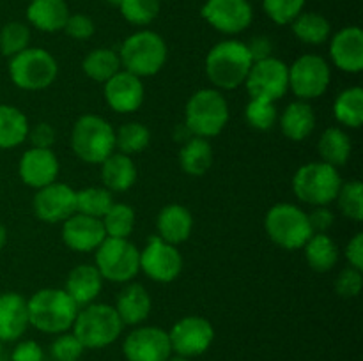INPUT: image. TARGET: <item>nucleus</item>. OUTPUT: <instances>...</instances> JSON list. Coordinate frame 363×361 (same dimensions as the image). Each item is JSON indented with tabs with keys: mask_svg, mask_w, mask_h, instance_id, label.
Masks as SVG:
<instances>
[{
	"mask_svg": "<svg viewBox=\"0 0 363 361\" xmlns=\"http://www.w3.org/2000/svg\"><path fill=\"white\" fill-rule=\"evenodd\" d=\"M363 285V276L360 269L354 268H346L339 273L335 280V290L339 292L340 297H357L360 294Z\"/></svg>",
	"mask_w": 363,
	"mask_h": 361,
	"instance_id": "nucleus-45",
	"label": "nucleus"
},
{
	"mask_svg": "<svg viewBox=\"0 0 363 361\" xmlns=\"http://www.w3.org/2000/svg\"><path fill=\"white\" fill-rule=\"evenodd\" d=\"M247 50L254 62L273 57V42L272 39L266 38V35H255V38H252L250 42L247 45Z\"/></svg>",
	"mask_w": 363,
	"mask_h": 361,
	"instance_id": "nucleus-50",
	"label": "nucleus"
},
{
	"mask_svg": "<svg viewBox=\"0 0 363 361\" xmlns=\"http://www.w3.org/2000/svg\"><path fill=\"white\" fill-rule=\"evenodd\" d=\"M59 159L52 149L30 147L21 156L18 172L27 186L39 190V188L55 183L59 176Z\"/></svg>",
	"mask_w": 363,
	"mask_h": 361,
	"instance_id": "nucleus-19",
	"label": "nucleus"
},
{
	"mask_svg": "<svg viewBox=\"0 0 363 361\" xmlns=\"http://www.w3.org/2000/svg\"><path fill=\"white\" fill-rule=\"evenodd\" d=\"M116 311L124 326H140L151 315L152 301L140 283H128L117 296Z\"/></svg>",
	"mask_w": 363,
	"mask_h": 361,
	"instance_id": "nucleus-24",
	"label": "nucleus"
},
{
	"mask_svg": "<svg viewBox=\"0 0 363 361\" xmlns=\"http://www.w3.org/2000/svg\"><path fill=\"white\" fill-rule=\"evenodd\" d=\"M346 258L350 262L351 268L363 269V234H354L353 239L347 243L346 246Z\"/></svg>",
	"mask_w": 363,
	"mask_h": 361,
	"instance_id": "nucleus-51",
	"label": "nucleus"
},
{
	"mask_svg": "<svg viewBox=\"0 0 363 361\" xmlns=\"http://www.w3.org/2000/svg\"><path fill=\"white\" fill-rule=\"evenodd\" d=\"M308 222H311L312 232L326 234V230L333 225V212L326 205L315 207L314 211L308 212Z\"/></svg>",
	"mask_w": 363,
	"mask_h": 361,
	"instance_id": "nucleus-49",
	"label": "nucleus"
},
{
	"mask_svg": "<svg viewBox=\"0 0 363 361\" xmlns=\"http://www.w3.org/2000/svg\"><path fill=\"white\" fill-rule=\"evenodd\" d=\"M78 361H80V360H78Z\"/></svg>",
	"mask_w": 363,
	"mask_h": 361,
	"instance_id": "nucleus-56",
	"label": "nucleus"
},
{
	"mask_svg": "<svg viewBox=\"0 0 363 361\" xmlns=\"http://www.w3.org/2000/svg\"><path fill=\"white\" fill-rule=\"evenodd\" d=\"M121 14L133 25H149L160 13V0H123Z\"/></svg>",
	"mask_w": 363,
	"mask_h": 361,
	"instance_id": "nucleus-42",
	"label": "nucleus"
},
{
	"mask_svg": "<svg viewBox=\"0 0 363 361\" xmlns=\"http://www.w3.org/2000/svg\"><path fill=\"white\" fill-rule=\"evenodd\" d=\"M105 101L113 112L133 113L144 103L145 88L137 74L126 69H121L105 81Z\"/></svg>",
	"mask_w": 363,
	"mask_h": 361,
	"instance_id": "nucleus-18",
	"label": "nucleus"
},
{
	"mask_svg": "<svg viewBox=\"0 0 363 361\" xmlns=\"http://www.w3.org/2000/svg\"><path fill=\"white\" fill-rule=\"evenodd\" d=\"M303 248L308 265L318 273L330 271L339 260V246L328 234H312Z\"/></svg>",
	"mask_w": 363,
	"mask_h": 361,
	"instance_id": "nucleus-32",
	"label": "nucleus"
},
{
	"mask_svg": "<svg viewBox=\"0 0 363 361\" xmlns=\"http://www.w3.org/2000/svg\"><path fill=\"white\" fill-rule=\"evenodd\" d=\"M28 326L27 299L18 292L0 294V340L14 342Z\"/></svg>",
	"mask_w": 363,
	"mask_h": 361,
	"instance_id": "nucleus-22",
	"label": "nucleus"
},
{
	"mask_svg": "<svg viewBox=\"0 0 363 361\" xmlns=\"http://www.w3.org/2000/svg\"><path fill=\"white\" fill-rule=\"evenodd\" d=\"M27 18L43 32L64 30L69 18V7L66 0H32L27 7Z\"/></svg>",
	"mask_w": 363,
	"mask_h": 361,
	"instance_id": "nucleus-27",
	"label": "nucleus"
},
{
	"mask_svg": "<svg viewBox=\"0 0 363 361\" xmlns=\"http://www.w3.org/2000/svg\"><path fill=\"white\" fill-rule=\"evenodd\" d=\"M351 149H353V145H351L350 137L340 127H328V130H325L318 144L321 161L328 163V165L335 166V168L344 166L350 161Z\"/></svg>",
	"mask_w": 363,
	"mask_h": 361,
	"instance_id": "nucleus-30",
	"label": "nucleus"
},
{
	"mask_svg": "<svg viewBox=\"0 0 363 361\" xmlns=\"http://www.w3.org/2000/svg\"><path fill=\"white\" fill-rule=\"evenodd\" d=\"M245 119L248 126L259 131H269L277 124L279 112L273 101L261 98H252L245 108Z\"/></svg>",
	"mask_w": 363,
	"mask_h": 361,
	"instance_id": "nucleus-39",
	"label": "nucleus"
},
{
	"mask_svg": "<svg viewBox=\"0 0 363 361\" xmlns=\"http://www.w3.org/2000/svg\"><path fill=\"white\" fill-rule=\"evenodd\" d=\"M105 237V229L99 218L74 212L66 222H62V241L74 251H96Z\"/></svg>",
	"mask_w": 363,
	"mask_h": 361,
	"instance_id": "nucleus-20",
	"label": "nucleus"
},
{
	"mask_svg": "<svg viewBox=\"0 0 363 361\" xmlns=\"http://www.w3.org/2000/svg\"><path fill=\"white\" fill-rule=\"evenodd\" d=\"M315 127V113L308 101L289 103L280 115V130L284 137L293 142H301L311 137Z\"/></svg>",
	"mask_w": 363,
	"mask_h": 361,
	"instance_id": "nucleus-26",
	"label": "nucleus"
},
{
	"mask_svg": "<svg viewBox=\"0 0 363 361\" xmlns=\"http://www.w3.org/2000/svg\"><path fill=\"white\" fill-rule=\"evenodd\" d=\"M172 354L183 357H197L211 347L215 328L201 315H188L179 319L169 331Z\"/></svg>",
	"mask_w": 363,
	"mask_h": 361,
	"instance_id": "nucleus-13",
	"label": "nucleus"
},
{
	"mask_svg": "<svg viewBox=\"0 0 363 361\" xmlns=\"http://www.w3.org/2000/svg\"><path fill=\"white\" fill-rule=\"evenodd\" d=\"M34 212L41 222L60 223L77 212V191L64 183H52L35 193Z\"/></svg>",
	"mask_w": 363,
	"mask_h": 361,
	"instance_id": "nucleus-16",
	"label": "nucleus"
},
{
	"mask_svg": "<svg viewBox=\"0 0 363 361\" xmlns=\"http://www.w3.org/2000/svg\"><path fill=\"white\" fill-rule=\"evenodd\" d=\"M28 324L48 335H60L73 328L78 306L64 289H41L27 299Z\"/></svg>",
	"mask_w": 363,
	"mask_h": 361,
	"instance_id": "nucleus-1",
	"label": "nucleus"
},
{
	"mask_svg": "<svg viewBox=\"0 0 363 361\" xmlns=\"http://www.w3.org/2000/svg\"><path fill=\"white\" fill-rule=\"evenodd\" d=\"M106 2L112 4V6H117V7H119V6H121V2H123V0H106Z\"/></svg>",
	"mask_w": 363,
	"mask_h": 361,
	"instance_id": "nucleus-54",
	"label": "nucleus"
},
{
	"mask_svg": "<svg viewBox=\"0 0 363 361\" xmlns=\"http://www.w3.org/2000/svg\"><path fill=\"white\" fill-rule=\"evenodd\" d=\"M112 191L106 190L105 186H91L77 191V212H80V214L101 219L106 214V211L112 207Z\"/></svg>",
	"mask_w": 363,
	"mask_h": 361,
	"instance_id": "nucleus-38",
	"label": "nucleus"
},
{
	"mask_svg": "<svg viewBox=\"0 0 363 361\" xmlns=\"http://www.w3.org/2000/svg\"><path fill=\"white\" fill-rule=\"evenodd\" d=\"M13 361H43L45 360V353H43L41 345L34 340H23L18 343L13 350Z\"/></svg>",
	"mask_w": 363,
	"mask_h": 361,
	"instance_id": "nucleus-48",
	"label": "nucleus"
},
{
	"mask_svg": "<svg viewBox=\"0 0 363 361\" xmlns=\"http://www.w3.org/2000/svg\"><path fill=\"white\" fill-rule=\"evenodd\" d=\"M84 345L73 333H60L50 345V354L55 361H78L84 354Z\"/></svg>",
	"mask_w": 363,
	"mask_h": 361,
	"instance_id": "nucleus-44",
	"label": "nucleus"
},
{
	"mask_svg": "<svg viewBox=\"0 0 363 361\" xmlns=\"http://www.w3.org/2000/svg\"><path fill=\"white\" fill-rule=\"evenodd\" d=\"M291 23L294 35L305 45H323L332 34L330 21L318 13H300Z\"/></svg>",
	"mask_w": 363,
	"mask_h": 361,
	"instance_id": "nucleus-35",
	"label": "nucleus"
},
{
	"mask_svg": "<svg viewBox=\"0 0 363 361\" xmlns=\"http://www.w3.org/2000/svg\"><path fill=\"white\" fill-rule=\"evenodd\" d=\"M245 85L252 98L279 101L289 91V66L275 57L257 60L252 64Z\"/></svg>",
	"mask_w": 363,
	"mask_h": 361,
	"instance_id": "nucleus-12",
	"label": "nucleus"
},
{
	"mask_svg": "<svg viewBox=\"0 0 363 361\" xmlns=\"http://www.w3.org/2000/svg\"><path fill=\"white\" fill-rule=\"evenodd\" d=\"M340 186H342V177L339 170L325 161L307 163L300 166L293 177L294 195L312 207L332 204Z\"/></svg>",
	"mask_w": 363,
	"mask_h": 361,
	"instance_id": "nucleus-7",
	"label": "nucleus"
},
{
	"mask_svg": "<svg viewBox=\"0 0 363 361\" xmlns=\"http://www.w3.org/2000/svg\"><path fill=\"white\" fill-rule=\"evenodd\" d=\"M332 71L323 57L301 55L289 66V91L301 101L315 99L328 91Z\"/></svg>",
	"mask_w": 363,
	"mask_h": 361,
	"instance_id": "nucleus-11",
	"label": "nucleus"
},
{
	"mask_svg": "<svg viewBox=\"0 0 363 361\" xmlns=\"http://www.w3.org/2000/svg\"><path fill=\"white\" fill-rule=\"evenodd\" d=\"M165 39L152 30H140L131 34L119 50L121 66L130 73L142 76H152L160 73L167 62Z\"/></svg>",
	"mask_w": 363,
	"mask_h": 361,
	"instance_id": "nucleus-6",
	"label": "nucleus"
},
{
	"mask_svg": "<svg viewBox=\"0 0 363 361\" xmlns=\"http://www.w3.org/2000/svg\"><path fill=\"white\" fill-rule=\"evenodd\" d=\"M123 328L116 308L105 303H91L78 310L71 329L84 349H105L119 340Z\"/></svg>",
	"mask_w": 363,
	"mask_h": 361,
	"instance_id": "nucleus-3",
	"label": "nucleus"
},
{
	"mask_svg": "<svg viewBox=\"0 0 363 361\" xmlns=\"http://www.w3.org/2000/svg\"><path fill=\"white\" fill-rule=\"evenodd\" d=\"M123 353L128 361H167L172 356L169 331L158 326H137L124 338Z\"/></svg>",
	"mask_w": 363,
	"mask_h": 361,
	"instance_id": "nucleus-15",
	"label": "nucleus"
},
{
	"mask_svg": "<svg viewBox=\"0 0 363 361\" xmlns=\"http://www.w3.org/2000/svg\"><path fill=\"white\" fill-rule=\"evenodd\" d=\"M229 122V105L216 88H201L184 106V126L194 137L211 138L222 133Z\"/></svg>",
	"mask_w": 363,
	"mask_h": 361,
	"instance_id": "nucleus-4",
	"label": "nucleus"
},
{
	"mask_svg": "<svg viewBox=\"0 0 363 361\" xmlns=\"http://www.w3.org/2000/svg\"><path fill=\"white\" fill-rule=\"evenodd\" d=\"M135 219H137V216H135V211L131 205L113 202L112 207L101 218V223L106 237L128 239L135 229Z\"/></svg>",
	"mask_w": 363,
	"mask_h": 361,
	"instance_id": "nucleus-36",
	"label": "nucleus"
},
{
	"mask_svg": "<svg viewBox=\"0 0 363 361\" xmlns=\"http://www.w3.org/2000/svg\"><path fill=\"white\" fill-rule=\"evenodd\" d=\"M30 42V30L27 25L20 23V21H11V23L4 25L0 30V52L6 57H14L20 52L28 48Z\"/></svg>",
	"mask_w": 363,
	"mask_h": 361,
	"instance_id": "nucleus-41",
	"label": "nucleus"
},
{
	"mask_svg": "<svg viewBox=\"0 0 363 361\" xmlns=\"http://www.w3.org/2000/svg\"><path fill=\"white\" fill-rule=\"evenodd\" d=\"M59 64L43 48H27L11 57L9 76L23 91H43L55 81Z\"/></svg>",
	"mask_w": 363,
	"mask_h": 361,
	"instance_id": "nucleus-9",
	"label": "nucleus"
},
{
	"mask_svg": "<svg viewBox=\"0 0 363 361\" xmlns=\"http://www.w3.org/2000/svg\"><path fill=\"white\" fill-rule=\"evenodd\" d=\"M140 269L158 283H170L181 275L183 257L174 244L152 236L140 251Z\"/></svg>",
	"mask_w": 363,
	"mask_h": 361,
	"instance_id": "nucleus-14",
	"label": "nucleus"
},
{
	"mask_svg": "<svg viewBox=\"0 0 363 361\" xmlns=\"http://www.w3.org/2000/svg\"><path fill=\"white\" fill-rule=\"evenodd\" d=\"M103 186L108 191H128L137 180V166L131 156L113 152L101 163Z\"/></svg>",
	"mask_w": 363,
	"mask_h": 361,
	"instance_id": "nucleus-28",
	"label": "nucleus"
},
{
	"mask_svg": "<svg viewBox=\"0 0 363 361\" xmlns=\"http://www.w3.org/2000/svg\"><path fill=\"white\" fill-rule=\"evenodd\" d=\"M64 30L69 38L78 39V41H87L89 38H92L96 27L94 21L87 14H69L66 25H64Z\"/></svg>",
	"mask_w": 363,
	"mask_h": 361,
	"instance_id": "nucleus-46",
	"label": "nucleus"
},
{
	"mask_svg": "<svg viewBox=\"0 0 363 361\" xmlns=\"http://www.w3.org/2000/svg\"><path fill=\"white\" fill-rule=\"evenodd\" d=\"M28 120L23 112L11 105H0V149H13L28 137Z\"/></svg>",
	"mask_w": 363,
	"mask_h": 361,
	"instance_id": "nucleus-31",
	"label": "nucleus"
},
{
	"mask_svg": "<svg viewBox=\"0 0 363 361\" xmlns=\"http://www.w3.org/2000/svg\"><path fill=\"white\" fill-rule=\"evenodd\" d=\"M167 361H191L190 357H183V356H177V354H174V356H170Z\"/></svg>",
	"mask_w": 363,
	"mask_h": 361,
	"instance_id": "nucleus-53",
	"label": "nucleus"
},
{
	"mask_svg": "<svg viewBox=\"0 0 363 361\" xmlns=\"http://www.w3.org/2000/svg\"><path fill=\"white\" fill-rule=\"evenodd\" d=\"M96 268L103 280L128 283L140 271V250L130 239L105 237L96 248Z\"/></svg>",
	"mask_w": 363,
	"mask_h": 361,
	"instance_id": "nucleus-10",
	"label": "nucleus"
},
{
	"mask_svg": "<svg viewBox=\"0 0 363 361\" xmlns=\"http://www.w3.org/2000/svg\"><path fill=\"white\" fill-rule=\"evenodd\" d=\"M333 115L351 130H358L363 124V88L350 87L337 96L333 103Z\"/></svg>",
	"mask_w": 363,
	"mask_h": 361,
	"instance_id": "nucleus-33",
	"label": "nucleus"
},
{
	"mask_svg": "<svg viewBox=\"0 0 363 361\" xmlns=\"http://www.w3.org/2000/svg\"><path fill=\"white\" fill-rule=\"evenodd\" d=\"M71 147L82 161L101 165L116 152V130L103 117L82 115L71 131Z\"/></svg>",
	"mask_w": 363,
	"mask_h": 361,
	"instance_id": "nucleus-5",
	"label": "nucleus"
},
{
	"mask_svg": "<svg viewBox=\"0 0 363 361\" xmlns=\"http://www.w3.org/2000/svg\"><path fill=\"white\" fill-rule=\"evenodd\" d=\"M254 64L247 45L241 41H222L206 57V74L215 87L233 91L245 84Z\"/></svg>",
	"mask_w": 363,
	"mask_h": 361,
	"instance_id": "nucleus-2",
	"label": "nucleus"
},
{
	"mask_svg": "<svg viewBox=\"0 0 363 361\" xmlns=\"http://www.w3.org/2000/svg\"><path fill=\"white\" fill-rule=\"evenodd\" d=\"M0 356H2V340H0Z\"/></svg>",
	"mask_w": 363,
	"mask_h": 361,
	"instance_id": "nucleus-55",
	"label": "nucleus"
},
{
	"mask_svg": "<svg viewBox=\"0 0 363 361\" xmlns=\"http://www.w3.org/2000/svg\"><path fill=\"white\" fill-rule=\"evenodd\" d=\"M330 57L335 67L344 73L363 69V32L358 27H346L337 32L330 42Z\"/></svg>",
	"mask_w": 363,
	"mask_h": 361,
	"instance_id": "nucleus-21",
	"label": "nucleus"
},
{
	"mask_svg": "<svg viewBox=\"0 0 363 361\" xmlns=\"http://www.w3.org/2000/svg\"><path fill=\"white\" fill-rule=\"evenodd\" d=\"M264 229L269 239L284 250L303 248L314 234L307 212L289 202L275 204L269 209L264 219Z\"/></svg>",
	"mask_w": 363,
	"mask_h": 361,
	"instance_id": "nucleus-8",
	"label": "nucleus"
},
{
	"mask_svg": "<svg viewBox=\"0 0 363 361\" xmlns=\"http://www.w3.org/2000/svg\"><path fill=\"white\" fill-rule=\"evenodd\" d=\"M179 163L188 176H204L213 165V147L208 138H188L181 147Z\"/></svg>",
	"mask_w": 363,
	"mask_h": 361,
	"instance_id": "nucleus-29",
	"label": "nucleus"
},
{
	"mask_svg": "<svg viewBox=\"0 0 363 361\" xmlns=\"http://www.w3.org/2000/svg\"><path fill=\"white\" fill-rule=\"evenodd\" d=\"M204 20L222 34H240L252 23V6L248 0H208L202 7Z\"/></svg>",
	"mask_w": 363,
	"mask_h": 361,
	"instance_id": "nucleus-17",
	"label": "nucleus"
},
{
	"mask_svg": "<svg viewBox=\"0 0 363 361\" xmlns=\"http://www.w3.org/2000/svg\"><path fill=\"white\" fill-rule=\"evenodd\" d=\"M151 142V131L142 122H126L116 131V151L133 156L144 151Z\"/></svg>",
	"mask_w": 363,
	"mask_h": 361,
	"instance_id": "nucleus-37",
	"label": "nucleus"
},
{
	"mask_svg": "<svg viewBox=\"0 0 363 361\" xmlns=\"http://www.w3.org/2000/svg\"><path fill=\"white\" fill-rule=\"evenodd\" d=\"M337 204L340 212L353 222L363 219V186L360 180H350L342 183L339 193H337Z\"/></svg>",
	"mask_w": 363,
	"mask_h": 361,
	"instance_id": "nucleus-40",
	"label": "nucleus"
},
{
	"mask_svg": "<svg viewBox=\"0 0 363 361\" xmlns=\"http://www.w3.org/2000/svg\"><path fill=\"white\" fill-rule=\"evenodd\" d=\"M6 243H7V230H6V227L0 223V250L6 246Z\"/></svg>",
	"mask_w": 363,
	"mask_h": 361,
	"instance_id": "nucleus-52",
	"label": "nucleus"
},
{
	"mask_svg": "<svg viewBox=\"0 0 363 361\" xmlns=\"http://www.w3.org/2000/svg\"><path fill=\"white\" fill-rule=\"evenodd\" d=\"M82 67H84V73L91 80L105 84L113 74L119 73L123 66H121V59L117 52L110 48H96L87 53Z\"/></svg>",
	"mask_w": 363,
	"mask_h": 361,
	"instance_id": "nucleus-34",
	"label": "nucleus"
},
{
	"mask_svg": "<svg viewBox=\"0 0 363 361\" xmlns=\"http://www.w3.org/2000/svg\"><path fill=\"white\" fill-rule=\"evenodd\" d=\"M156 229H158L160 239L177 246L191 236L194 216L184 205L169 204L160 211L158 218H156Z\"/></svg>",
	"mask_w": 363,
	"mask_h": 361,
	"instance_id": "nucleus-23",
	"label": "nucleus"
},
{
	"mask_svg": "<svg viewBox=\"0 0 363 361\" xmlns=\"http://www.w3.org/2000/svg\"><path fill=\"white\" fill-rule=\"evenodd\" d=\"M305 2L307 0H262V6L275 23L287 25L303 11Z\"/></svg>",
	"mask_w": 363,
	"mask_h": 361,
	"instance_id": "nucleus-43",
	"label": "nucleus"
},
{
	"mask_svg": "<svg viewBox=\"0 0 363 361\" xmlns=\"http://www.w3.org/2000/svg\"><path fill=\"white\" fill-rule=\"evenodd\" d=\"M103 289V276L92 264H82L71 269L66 280V292L74 299L78 306L94 303Z\"/></svg>",
	"mask_w": 363,
	"mask_h": 361,
	"instance_id": "nucleus-25",
	"label": "nucleus"
},
{
	"mask_svg": "<svg viewBox=\"0 0 363 361\" xmlns=\"http://www.w3.org/2000/svg\"><path fill=\"white\" fill-rule=\"evenodd\" d=\"M27 138H30L32 147L52 149V145L55 144V130L48 122H39L38 126L28 130Z\"/></svg>",
	"mask_w": 363,
	"mask_h": 361,
	"instance_id": "nucleus-47",
	"label": "nucleus"
}]
</instances>
